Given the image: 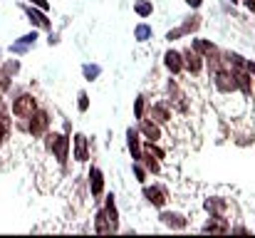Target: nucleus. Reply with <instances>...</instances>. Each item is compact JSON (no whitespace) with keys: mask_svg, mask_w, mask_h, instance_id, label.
Wrapping results in <instances>:
<instances>
[{"mask_svg":"<svg viewBox=\"0 0 255 238\" xmlns=\"http://www.w3.org/2000/svg\"><path fill=\"white\" fill-rule=\"evenodd\" d=\"M161 221L169 224V226H176V229H183V226H186V219H183L181 214H164Z\"/></svg>","mask_w":255,"mask_h":238,"instance_id":"obj_15","label":"nucleus"},{"mask_svg":"<svg viewBox=\"0 0 255 238\" xmlns=\"http://www.w3.org/2000/svg\"><path fill=\"white\" fill-rule=\"evenodd\" d=\"M5 134H7V119H5V117L0 114V139H2Z\"/></svg>","mask_w":255,"mask_h":238,"instance_id":"obj_27","label":"nucleus"},{"mask_svg":"<svg viewBox=\"0 0 255 238\" xmlns=\"http://www.w3.org/2000/svg\"><path fill=\"white\" fill-rule=\"evenodd\" d=\"M89 189H92L94 196H99L102 189H104V176H102V171L97 166H92V171H89Z\"/></svg>","mask_w":255,"mask_h":238,"instance_id":"obj_5","label":"nucleus"},{"mask_svg":"<svg viewBox=\"0 0 255 238\" xmlns=\"http://www.w3.org/2000/svg\"><path fill=\"white\" fill-rule=\"evenodd\" d=\"M47 127H50V114L42 112V109H40V112L35 109V112L30 114V127H27L30 134H32V137H40V134L47 132Z\"/></svg>","mask_w":255,"mask_h":238,"instance_id":"obj_3","label":"nucleus"},{"mask_svg":"<svg viewBox=\"0 0 255 238\" xmlns=\"http://www.w3.org/2000/svg\"><path fill=\"white\" fill-rule=\"evenodd\" d=\"M94 229L99 231V234H112L114 229H112V221H109V216H107V211H97V216H94Z\"/></svg>","mask_w":255,"mask_h":238,"instance_id":"obj_6","label":"nucleus"},{"mask_svg":"<svg viewBox=\"0 0 255 238\" xmlns=\"http://www.w3.org/2000/svg\"><path fill=\"white\" fill-rule=\"evenodd\" d=\"M47 149L55 152V157L60 161L67 159V149H70V139L65 134H47Z\"/></svg>","mask_w":255,"mask_h":238,"instance_id":"obj_1","label":"nucleus"},{"mask_svg":"<svg viewBox=\"0 0 255 238\" xmlns=\"http://www.w3.org/2000/svg\"><path fill=\"white\" fill-rule=\"evenodd\" d=\"M236 84H238V87H241L246 94L251 92V77H248L246 72H236Z\"/></svg>","mask_w":255,"mask_h":238,"instance_id":"obj_19","label":"nucleus"},{"mask_svg":"<svg viewBox=\"0 0 255 238\" xmlns=\"http://www.w3.org/2000/svg\"><path fill=\"white\" fill-rule=\"evenodd\" d=\"M75 159H77V161H87V159H89L85 134H77V137H75Z\"/></svg>","mask_w":255,"mask_h":238,"instance_id":"obj_8","label":"nucleus"},{"mask_svg":"<svg viewBox=\"0 0 255 238\" xmlns=\"http://www.w3.org/2000/svg\"><path fill=\"white\" fill-rule=\"evenodd\" d=\"M206 209H208V211H216V214H221V211L226 209V204L216 199V201H206Z\"/></svg>","mask_w":255,"mask_h":238,"instance_id":"obj_22","label":"nucleus"},{"mask_svg":"<svg viewBox=\"0 0 255 238\" xmlns=\"http://www.w3.org/2000/svg\"><path fill=\"white\" fill-rule=\"evenodd\" d=\"M87 107H89V99H87V94H85V92H80V109L85 112Z\"/></svg>","mask_w":255,"mask_h":238,"instance_id":"obj_29","label":"nucleus"},{"mask_svg":"<svg viewBox=\"0 0 255 238\" xmlns=\"http://www.w3.org/2000/svg\"><path fill=\"white\" fill-rule=\"evenodd\" d=\"M107 216H109V221H112V229L117 231V226H119V216H117V206H114V196H109L107 199Z\"/></svg>","mask_w":255,"mask_h":238,"instance_id":"obj_14","label":"nucleus"},{"mask_svg":"<svg viewBox=\"0 0 255 238\" xmlns=\"http://www.w3.org/2000/svg\"><path fill=\"white\" fill-rule=\"evenodd\" d=\"M246 5H248L251 10H255V0H246Z\"/></svg>","mask_w":255,"mask_h":238,"instance_id":"obj_32","label":"nucleus"},{"mask_svg":"<svg viewBox=\"0 0 255 238\" xmlns=\"http://www.w3.org/2000/svg\"><path fill=\"white\" fill-rule=\"evenodd\" d=\"M141 159L146 161V169H149V171H154V174L159 171V164H156V161L151 159V152H149V154H141Z\"/></svg>","mask_w":255,"mask_h":238,"instance_id":"obj_23","label":"nucleus"},{"mask_svg":"<svg viewBox=\"0 0 255 238\" xmlns=\"http://www.w3.org/2000/svg\"><path fill=\"white\" fill-rule=\"evenodd\" d=\"M203 231H206V234H226V231H228V226H226V224H218V221H211Z\"/></svg>","mask_w":255,"mask_h":238,"instance_id":"obj_20","label":"nucleus"},{"mask_svg":"<svg viewBox=\"0 0 255 238\" xmlns=\"http://www.w3.org/2000/svg\"><path fill=\"white\" fill-rule=\"evenodd\" d=\"M216 87L221 92H233L238 84H236V75L233 72H218L216 75Z\"/></svg>","mask_w":255,"mask_h":238,"instance_id":"obj_4","label":"nucleus"},{"mask_svg":"<svg viewBox=\"0 0 255 238\" xmlns=\"http://www.w3.org/2000/svg\"><path fill=\"white\" fill-rule=\"evenodd\" d=\"M141 132H144V137H146L149 142H156V139L161 137L159 127H156V124H151V122H144V124H141Z\"/></svg>","mask_w":255,"mask_h":238,"instance_id":"obj_13","label":"nucleus"},{"mask_svg":"<svg viewBox=\"0 0 255 238\" xmlns=\"http://www.w3.org/2000/svg\"><path fill=\"white\" fill-rule=\"evenodd\" d=\"M134 114H136V119H141V117H144V97H139V99H136V104H134Z\"/></svg>","mask_w":255,"mask_h":238,"instance_id":"obj_25","label":"nucleus"},{"mask_svg":"<svg viewBox=\"0 0 255 238\" xmlns=\"http://www.w3.org/2000/svg\"><path fill=\"white\" fill-rule=\"evenodd\" d=\"M27 15H30V20H32L35 25H40V27H50V22H47V17H45L42 12H37V10L27 7Z\"/></svg>","mask_w":255,"mask_h":238,"instance_id":"obj_17","label":"nucleus"},{"mask_svg":"<svg viewBox=\"0 0 255 238\" xmlns=\"http://www.w3.org/2000/svg\"><path fill=\"white\" fill-rule=\"evenodd\" d=\"M166 67H169L171 72H181V67H183V57L178 55V52H166Z\"/></svg>","mask_w":255,"mask_h":238,"instance_id":"obj_11","label":"nucleus"},{"mask_svg":"<svg viewBox=\"0 0 255 238\" xmlns=\"http://www.w3.org/2000/svg\"><path fill=\"white\" fill-rule=\"evenodd\" d=\"M141 17H146V15H151V2H136V7H134Z\"/></svg>","mask_w":255,"mask_h":238,"instance_id":"obj_21","label":"nucleus"},{"mask_svg":"<svg viewBox=\"0 0 255 238\" xmlns=\"http://www.w3.org/2000/svg\"><path fill=\"white\" fill-rule=\"evenodd\" d=\"M149 114H151V119H156V122H169V119H171L169 109H166L164 104H154Z\"/></svg>","mask_w":255,"mask_h":238,"instance_id":"obj_12","label":"nucleus"},{"mask_svg":"<svg viewBox=\"0 0 255 238\" xmlns=\"http://www.w3.org/2000/svg\"><path fill=\"white\" fill-rule=\"evenodd\" d=\"M0 112H2V104H0Z\"/></svg>","mask_w":255,"mask_h":238,"instance_id":"obj_34","label":"nucleus"},{"mask_svg":"<svg viewBox=\"0 0 255 238\" xmlns=\"http://www.w3.org/2000/svg\"><path fill=\"white\" fill-rule=\"evenodd\" d=\"M144 196H146L154 206H164V201H166V199H164V191H161V189H156V186L144 189Z\"/></svg>","mask_w":255,"mask_h":238,"instance_id":"obj_10","label":"nucleus"},{"mask_svg":"<svg viewBox=\"0 0 255 238\" xmlns=\"http://www.w3.org/2000/svg\"><path fill=\"white\" fill-rule=\"evenodd\" d=\"M169 89L173 92V104H176V109H178V112H186V102H183V94H181V89H178L176 84H169Z\"/></svg>","mask_w":255,"mask_h":238,"instance_id":"obj_16","label":"nucleus"},{"mask_svg":"<svg viewBox=\"0 0 255 238\" xmlns=\"http://www.w3.org/2000/svg\"><path fill=\"white\" fill-rule=\"evenodd\" d=\"M37 7H42V10H47V0H32Z\"/></svg>","mask_w":255,"mask_h":238,"instance_id":"obj_30","label":"nucleus"},{"mask_svg":"<svg viewBox=\"0 0 255 238\" xmlns=\"http://www.w3.org/2000/svg\"><path fill=\"white\" fill-rule=\"evenodd\" d=\"M134 171H136V179H139V181H146V171H144L139 164H134Z\"/></svg>","mask_w":255,"mask_h":238,"instance_id":"obj_26","label":"nucleus"},{"mask_svg":"<svg viewBox=\"0 0 255 238\" xmlns=\"http://www.w3.org/2000/svg\"><path fill=\"white\" fill-rule=\"evenodd\" d=\"M127 139H129V152H131V159H141V147H139V137H136V132H127Z\"/></svg>","mask_w":255,"mask_h":238,"instance_id":"obj_9","label":"nucleus"},{"mask_svg":"<svg viewBox=\"0 0 255 238\" xmlns=\"http://www.w3.org/2000/svg\"><path fill=\"white\" fill-rule=\"evenodd\" d=\"M35 109H37V102H35L32 94H20V97L12 102V114H15V117H30Z\"/></svg>","mask_w":255,"mask_h":238,"instance_id":"obj_2","label":"nucleus"},{"mask_svg":"<svg viewBox=\"0 0 255 238\" xmlns=\"http://www.w3.org/2000/svg\"><path fill=\"white\" fill-rule=\"evenodd\" d=\"M85 75H87L89 79L97 77V75H99V67H89V65H87V67H85Z\"/></svg>","mask_w":255,"mask_h":238,"instance_id":"obj_28","label":"nucleus"},{"mask_svg":"<svg viewBox=\"0 0 255 238\" xmlns=\"http://www.w3.org/2000/svg\"><path fill=\"white\" fill-rule=\"evenodd\" d=\"M146 37H151V30L146 25H139L136 27V40H146Z\"/></svg>","mask_w":255,"mask_h":238,"instance_id":"obj_24","label":"nucleus"},{"mask_svg":"<svg viewBox=\"0 0 255 238\" xmlns=\"http://www.w3.org/2000/svg\"><path fill=\"white\" fill-rule=\"evenodd\" d=\"M193 47H196V52H203V55H216V47L211 45V42H206V40H196L193 42Z\"/></svg>","mask_w":255,"mask_h":238,"instance_id":"obj_18","label":"nucleus"},{"mask_svg":"<svg viewBox=\"0 0 255 238\" xmlns=\"http://www.w3.org/2000/svg\"><path fill=\"white\" fill-rule=\"evenodd\" d=\"M181 57H183V65H186V67H188L193 75H196V72H201V57H198V52H191V50H186Z\"/></svg>","mask_w":255,"mask_h":238,"instance_id":"obj_7","label":"nucleus"},{"mask_svg":"<svg viewBox=\"0 0 255 238\" xmlns=\"http://www.w3.org/2000/svg\"><path fill=\"white\" fill-rule=\"evenodd\" d=\"M246 67H248V72H253L255 75V62H246Z\"/></svg>","mask_w":255,"mask_h":238,"instance_id":"obj_31","label":"nucleus"},{"mask_svg":"<svg viewBox=\"0 0 255 238\" xmlns=\"http://www.w3.org/2000/svg\"><path fill=\"white\" fill-rule=\"evenodd\" d=\"M186 2H188V5H193V7H196V5H201V0H186Z\"/></svg>","mask_w":255,"mask_h":238,"instance_id":"obj_33","label":"nucleus"},{"mask_svg":"<svg viewBox=\"0 0 255 238\" xmlns=\"http://www.w3.org/2000/svg\"><path fill=\"white\" fill-rule=\"evenodd\" d=\"M233 2H236V0H233Z\"/></svg>","mask_w":255,"mask_h":238,"instance_id":"obj_35","label":"nucleus"}]
</instances>
